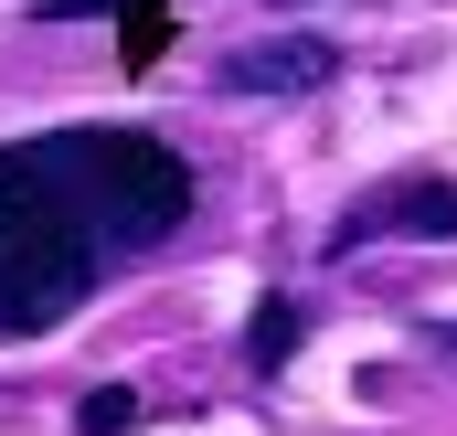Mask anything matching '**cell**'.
<instances>
[{"label":"cell","instance_id":"6da1fadb","mask_svg":"<svg viewBox=\"0 0 457 436\" xmlns=\"http://www.w3.org/2000/svg\"><path fill=\"white\" fill-rule=\"evenodd\" d=\"M96 266H107V234L75 203L64 149L54 138L0 149V330L75 320V298L96 288Z\"/></svg>","mask_w":457,"mask_h":436},{"label":"cell","instance_id":"7a4b0ae2","mask_svg":"<svg viewBox=\"0 0 457 436\" xmlns=\"http://www.w3.org/2000/svg\"><path fill=\"white\" fill-rule=\"evenodd\" d=\"M54 149H64L75 203H86L96 234H107V256H149V245L181 234V214H192V171H181L160 138H138V128H64Z\"/></svg>","mask_w":457,"mask_h":436},{"label":"cell","instance_id":"3957f363","mask_svg":"<svg viewBox=\"0 0 457 436\" xmlns=\"http://www.w3.org/2000/svg\"><path fill=\"white\" fill-rule=\"evenodd\" d=\"M330 75H341V54L320 32H266V43H234L224 64H213L224 96H320Z\"/></svg>","mask_w":457,"mask_h":436},{"label":"cell","instance_id":"277c9868","mask_svg":"<svg viewBox=\"0 0 457 436\" xmlns=\"http://www.w3.org/2000/svg\"><path fill=\"white\" fill-rule=\"evenodd\" d=\"M361 234H415V245H457V181H404V192H383V203H361V214L330 234V245H361Z\"/></svg>","mask_w":457,"mask_h":436},{"label":"cell","instance_id":"5b68a950","mask_svg":"<svg viewBox=\"0 0 457 436\" xmlns=\"http://www.w3.org/2000/svg\"><path fill=\"white\" fill-rule=\"evenodd\" d=\"M298 330H309V309H298V298H266V309H255V330H245V362H255V373H277V362L298 351Z\"/></svg>","mask_w":457,"mask_h":436},{"label":"cell","instance_id":"8992f818","mask_svg":"<svg viewBox=\"0 0 457 436\" xmlns=\"http://www.w3.org/2000/svg\"><path fill=\"white\" fill-rule=\"evenodd\" d=\"M128 415H138V394H86V436H117Z\"/></svg>","mask_w":457,"mask_h":436}]
</instances>
